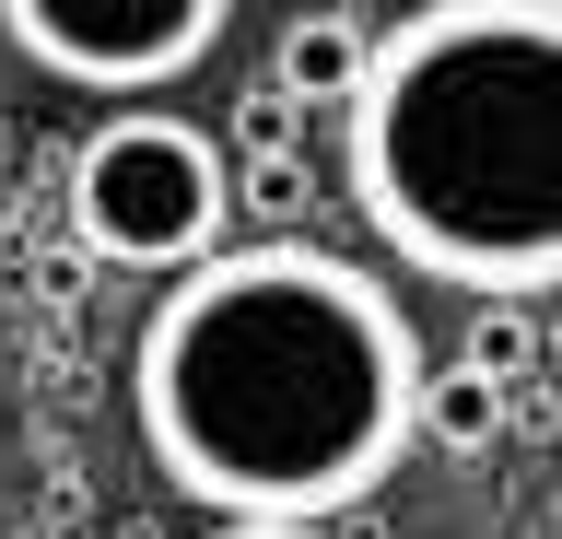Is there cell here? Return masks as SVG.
Instances as JSON below:
<instances>
[{"label":"cell","mask_w":562,"mask_h":539,"mask_svg":"<svg viewBox=\"0 0 562 539\" xmlns=\"http://www.w3.org/2000/svg\"><path fill=\"white\" fill-rule=\"evenodd\" d=\"M422 328L340 247L258 235L165 270L130 340L140 446L200 516H351L411 458Z\"/></svg>","instance_id":"cell-1"},{"label":"cell","mask_w":562,"mask_h":539,"mask_svg":"<svg viewBox=\"0 0 562 539\" xmlns=\"http://www.w3.org/2000/svg\"><path fill=\"white\" fill-rule=\"evenodd\" d=\"M340 188L398 270L539 317L562 293V0H422L363 36Z\"/></svg>","instance_id":"cell-2"},{"label":"cell","mask_w":562,"mask_h":539,"mask_svg":"<svg viewBox=\"0 0 562 539\" xmlns=\"http://www.w3.org/2000/svg\"><path fill=\"white\" fill-rule=\"evenodd\" d=\"M223 223H235V165L211 130H188L165 106L105 117L70 153V235L105 270H188L223 247Z\"/></svg>","instance_id":"cell-3"},{"label":"cell","mask_w":562,"mask_h":539,"mask_svg":"<svg viewBox=\"0 0 562 539\" xmlns=\"http://www.w3.org/2000/svg\"><path fill=\"white\" fill-rule=\"evenodd\" d=\"M223 24L235 0H0V36L82 94H153V82L200 71Z\"/></svg>","instance_id":"cell-4"},{"label":"cell","mask_w":562,"mask_h":539,"mask_svg":"<svg viewBox=\"0 0 562 539\" xmlns=\"http://www.w3.org/2000/svg\"><path fill=\"white\" fill-rule=\"evenodd\" d=\"M351 71H363V24H351V0H316V12H293L270 47V94H293V106H340Z\"/></svg>","instance_id":"cell-5"},{"label":"cell","mask_w":562,"mask_h":539,"mask_svg":"<svg viewBox=\"0 0 562 539\" xmlns=\"http://www.w3.org/2000/svg\"><path fill=\"white\" fill-rule=\"evenodd\" d=\"M504 423H516L504 375H481V363L434 375V363H422V398H411V446H446V458H492V446H504Z\"/></svg>","instance_id":"cell-6"},{"label":"cell","mask_w":562,"mask_h":539,"mask_svg":"<svg viewBox=\"0 0 562 539\" xmlns=\"http://www.w3.org/2000/svg\"><path fill=\"white\" fill-rule=\"evenodd\" d=\"M235 212L258 223V235H305V212H316V165H305L293 142L246 153V177H235Z\"/></svg>","instance_id":"cell-7"},{"label":"cell","mask_w":562,"mask_h":539,"mask_svg":"<svg viewBox=\"0 0 562 539\" xmlns=\"http://www.w3.org/2000/svg\"><path fill=\"white\" fill-rule=\"evenodd\" d=\"M293 117H305V106H293V94H270V82H258V94H246V106H235V142H246V153H270V142H293Z\"/></svg>","instance_id":"cell-8"},{"label":"cell","mask_w":562,"mask_h":539,"mask_svg":"<svg viewBox=\"0 0 562 539\" xmlns=\"http://www.w3.org/2000/svg\"><path fill=\"white\" fill-rule=\"evenodd\" d=\"M469 363H481V375H516V363H527V328H481V352H469Z\"/></svg>","instance_id":"cell-9"},{"label":"cell","mask_w":562,"mask_h":539,"mask_svg":"<svg viewBox=\"0 0 562 539\" xmlns=\"http://www.w3.org/2000/svg\"><path fill=\"white\" fill-rule=\"evenodd\" d=\"M211 539H316V528H281V516H223Z\"/></svg>","instance_id":"cell-10"}]
</instances>
